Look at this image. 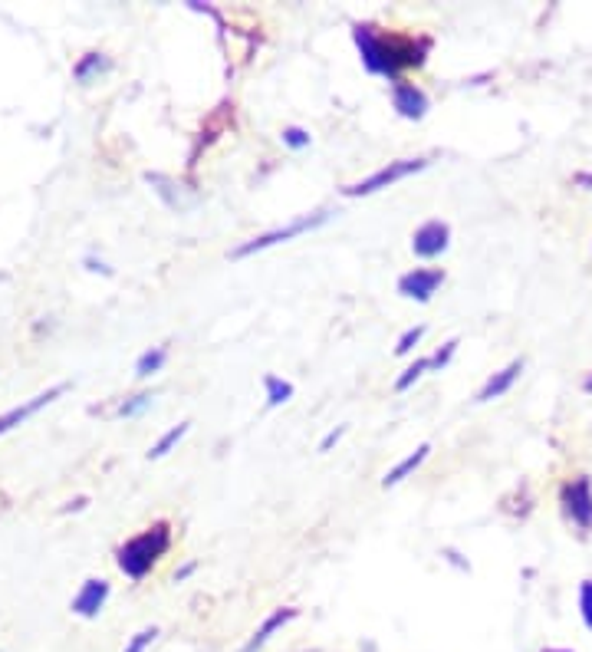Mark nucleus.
<instances>
[{
	"label": "nucleus",
	"mask_w": 592,
	"mask_h": 652,
	"mask_svg": "<svg viewBox=\"0 0 592 652\" xmlns=\"http://www.w3.org/2000/svg\"><path fill=\"white\" fill-rule=\"evenodd\" d=\"M352 40H356L362 63L375 76L385 80H402L405 70H421L431 53V37H412V33H395L379 30L372 24L352 27Z\"/></svg>",
	"instance_id": "f257e3e1"
},
{
	"label": "nucleus",
	"mask_w": 592,
	"mask_h": 652,
	"mask_svg": "<svg viewBox=\"0 0 592 652\" xmlns=\"http://www.w3.org/2000/svg\"><path fill=\"white\" fill-rule=\"evenodd\" d=\"M172 547V524L155 521L116 550V564L129 580H145Z\"/></svg>",
	"instance_id": "f03ea898"
},
{
	"label": "nucleus",
	"mask_w": 592,
	"mask_h": 652,
	"mask_svg": "<svg viewBox=\"0 0 592 652\" xmlns=\"http://www.w3.org/2000/svg\"><path fill=\"white\" fill-rule=\"evenodd\" d=\"M326 221H329V211H313V215H300V218H293L290 224H283V228L264 231V234H257V238L237 244L234 251H231V257H234V261H241V257H250V254H257V251H267V247H277V244H283V241L300 238V234H306V231L323 228Z\"/></svg>",
	"instance_id": "7ed1b4c3"
},
{
	"label": "nucleus",
	"mask_w": 592,
	"mask_h": 652,
	"mask_svg": "<svg viewBox=\"0 0 592 652\" xmlns=\"http://www.w3.org/2000/svg\"><path fill=\"white\" fill-rule=\"evenodd\" d=\"M428 168V159H395L389 165H382L379 172H372L366 178H359V182H352L343 188L346 198H366V195H375V191L382 188H392L395 182H402V178L415 175V172H425Z\"/></svg>",
	"instance_id": "20e7f679"
},
{
	"label": "nucleus",
	"mask_w": 592,
	"mask_h": 652,
	"mask_svg": "<svg viewBox=\"0 0 592 652\" xmlns=\"http://www.w3.org/2000/svg\"><path fill=\"white\" fill-rule=\"evenodd\" d=\"M563 514L573 521L579 531H592V478L576 475L560 488Z\"/></svg>",
	"instance_id": "39448f33"
},
{
	"label": "nucleus",
	"mask_w": 592,
	"mask_h": 652,
	"mask_svg": "<svg viewBox=\"0 0 592 652\" xmlns=\"http://www.w3.org/2000/svg\"><path fill=\"white\" fill-rule=\"evenodd\" d=\"M451 244V224L441 218H431L425 224H418L412 234V251L421 261H431V257H441Z\"/></svg>",
	"instance_id": "423d86ee"
},
{
	"label": "nucleus",
	"mask_w": 592,
	"mask_h": 652,
	"mask_svg": "<svg viewBox=\"0 0 592 652\" xmlns=\"http://www.w3.org/2000/svg\"><path fill=\"white\" fill-rule=\"evenodd\" d=\"M444 284V271L441 267H415L398 277V294L405 300H415V303H428L431 297L438 294V287Z\"/></svg>",
	"instance_id": "0eeeda50"
},
{
	"label": "nucleus",
	"mask_w": 592,
	"mask_h": 652,
	"mask_svg": "<svg viewBox=\"0 0 592 652\" xmlns=\"http://www.w3.org/2000/svg\"><path fill=\"white\" fill-rule=\"evenodd\" d=\"M392 106H395V112L402 119H425L428 116V109H431V99H428V93L421 89L418 83H412V80H395L392 83Z\"/></svg>",
	"instance_id": "6e6552de"
},
{
	"label": "nucleus",
	"mask_w": 592,
	"mask_h": 652,
	"mask_svg": "<svg viewBox=\"0 0 592 652\" xmlns=\"http://www.w3.org/2000/svg\"><path fill=\"white\" fill-rule=\"evenodd\" d=\"M106 603H109V580L89 577L83 587H79L76 597H73L70 610L76 616H83V620H93V616H99L102 610H106Z\"/></svg>",
	"instance_id": "1a4fd4ad"
},
{
	"label": "nucleus",
	"mask_w": 592,
	"mask_h": 652,
	"mask_svg": "<svg viewBox=\"0 0 592 652\" xmlns=\"http://www.w3.org/2000/svg\"><path fill=\"white\" fill-rule=\"evenodd\" d=\"M66 389H70V386H66V382H56V386H50L47 392H40V396L27 399L24 406H17V409L4 412V415H0V435H7L10 429H17V425H24L27 419H33V415H37L43 406H50L53 399H60Z\"/></svg>",
	"instance_id": "9d476101"
},
{
	"label": "nucleus",
	"mask_w": 592,
	"mask_h": 652,
	"mask_svg": "<svg viewBox=\"0 0 592 652\" xmlns=\"http://www.w3.org/2000/svg\"><path fill=\"white\" fill-rule=\"evenodd\" d=\"M520 373H523V359H514V363L504 366L500 373H494L491 379L484 382V389L477 392V402H494V399H500L504 392L514 389V382L520 379Z\"/></svg>",
	"instance_id": "9b49d317"
},
{
	"label": "nucleus",
	"mask_w": 592,
	"mask_h": 652,
	"mask_svg": "<svg viewBox=\"0 0 592 652\" xmlns=\"http://www.w3.org/2000/svg\"><path fill=\"white\" fill-rule=\"evenodd\" d=\"M293 616H296V610H293V606H280V610H277V613H270L267 620H264V626H260L257 633L247 639V643H244V649H241V652H257V649H264V646L270 643V636L277 633V629H283V626H287V623L293 620Z\"/></svg>",
	"instance_id": "f8f14e48"
},
{
	"label": "nucleus",
	"mask_w": 592,
	"mask_h": 652,
	"mask_svg": "<svg viewBox=\"0 0 592 652\" xmlns=\"http://www.w3.org/2000/svg\"><path fill=\"white\" fill-rule=\"evenodd\" d=\"M428 455H431V445H418L412 455H405L402 462H398L392 471H385V478H382V488H395V485H402V481L408 475H415V471L428 462Z\"/></svg>",
	"instance_id": "ddd939ff"
},
{
	"label": "nucleus",
	"mask_w": 592,
	"mask_h": 652,
	"mask_svg": "<svg viewBox=\"0 0 592 652\" xmlns=\"http://www.w3.org/2000/svg\"><path fill=\"white\" fill-rule=\"evenodd\" d=\"M112 70V60L106 53H99V50H89V53H83L76 60V66H73V76H76V83H93V80H99L102 73H109Z\"/></svg>",
	"instance_id": "4468645a"
},
{
	"label": "nucleus",
	"mask_w": 592,
	"mask_h": 652,
	"mask_svg": "<svg viewBox=\"0 0 592 652\" xmlns=\"http://www.w3.org/2000/svg\"><path fill=\"white\" fill-rule=\"evenodd\" d=\"M165 363H168V346H152V350H145V353L139 356V363H135V376L148 379V376L162 373Z\"/></svg>",
	"instance_id": "2eb2a0df"
},
{
	"label": "nucleus",
	"mask_w": 592,
	"mask_h": 652,
	"mask_svg": "<svg viewBox=\"0 0 592 652\" xmlns=\"http://www.w3.org/2000/svg\"><path fill=\"white\" fill-rule=\"evenodd\" d=\"M264 389H267V409H277V406H283V402L293 399V382L280 379V376H267Z\"/></svg>",
	"instance_id": "dca6fc26"
},
{
	"label": "nucleus",
	"mask_w": 592,
	"mask_h": 652,
	"mask_svg": "<svg viewBox=\"0 0 592 652\" xmlns=\"http://www.w3.org/2000/svg\"><path fill=\"white\" fill-rule=\"evenodd\" d=\"M188 429H191V422H181V425H175V429H168L152 448H148V458H165V455L172 452V448L181 442V438L188 435Z\"/></svg>",
	"instance_id": "f3484780"
},
{
	"label": "nucleus",
	"mask_w": 592,
	"mask_h": 652,
	"mask_svg": "<svg viewBox=\"0 0 592 652\" xmlns=\"http://www.w3.org/2000/svg\"><path fill=\"white\" fill-rule=\"evenodd\" d=\"M428 369H431V356H418V359H415V363H412V366H408V369H405V373H402V376H398V379H395V392H405V389H412V386H415V382H418L421 376H425V373H428Z\"/></svg>",
	"instance_id": "a211bd4d"
},
{
	"label": "nucleus",
	"mask_w": 592,
	"mask_h": 652,
	"mask_svg": "<svg viewBox=\"0 0 592 652\" xmlns=\"http://www.w3.org/2000/svg\"><path fill=\"white\" fill-rule=\"evenodd\" d=\"M425 333H428V326H412V330H405L402 336H398L395 353H398V356H408L421 340H425Z\"/></svg>",
	"instance_id": "6ab92c4d"
},
{
	"label": "nucleus",
	"mask_w": 592,
	"mask_h": 652,
	"mask_svg": "<svg viewBox=\"0 0 592 652\" xmlns=\"http://www.w3.org/2000/svg\"><path fill=\"white\" fill-rule=\"evenodd\" d=\"M283 145H287V149H293V152H303V149H310V142H313V136L306 129H300V126H287L283 129Z\"/></svg>",
	"instance_id": "aec40b11"
},
{
	"label": "nucleus",
	"mask_w": 592,
	"mask_h": 652,
	"mask_svg": "<svg viewBox=\"0 0 592 652\" xmlns=\"http://www.w3.org/2000/svg\"><path fill=\"white\" fill-rule=\"evenodd\" d=\"M155 402V396L152 392H139V396H132V399H125L122 406H119V415L122 419H132V415H139V412H145L148 406Z\"/></svg>",
	"instance_id": "412c9836"
},
{
	"label": "nucleus",
	"mask_w": 592,
	"mask_h": 652,
	"mask_svg": "<svg viewBox=\"0 0 592 652\" xmlns=\"http://www.w3.org/2000/svg\"><path fill=\"white\" fill-rule=\"evenodd\" d=\"M579 616H583L586 629H592V580L579 583Z\"/></svg>",
	"instance_id": "4be33fe9"
},
{
	"label": "nucleus",
	"mask_w": 592,
	"mask_h": 652,
	"mask_svg": "<svg viewBox=\"0 0 592 652\" xmlns=\"http://www.w3.org/2000/svg\"><path fill=\"white\" fill-rule=\"evenodd\" d=\"M155 639H158V629H155V626H148V629H142V633H135V636H132V643L125 646V652H145L148 646L155 643Z\"/></svg>",
	"instance_id": "5701e85b"
},
{
	"label": "nucleus",
	"mask_w": 592,
	"mask_h": 652,
	"mask_svg": "<svg viewBox=\"0 0 592 652\" xmlns=\"http://www.w3.org/2000/svg\"><path fill=\"white\" fill-rule=\"evenodd\" d=\"M458 346H461V340H448V343H444L441 350H438L435 356H431V369H444V366H448V363H451V356L458 353Z\"/></svg>",
	"instance_id": "b1692460"
},
{
	"label": "nucleus",
	"mask_w": 592,
	"mask_h": 652,
	"mask_svg": "<svg viewBox=\"0 0 592 652\" xmlns=\"http://www.w3.org/2000/svg\"><path fill=\"white\" fill-rule=\"evenodd\" d=\"M343 435H346V425H339V429H333V432H329L323 442H320V452H329V448H333Z\"/></svg>",
	"instance_id": "393cba45"
},
{
	"label": "nucleus",
	"mask_w": 592,
	"mask_h": 652,
	"mask_svg": "<svg viewBox=\"0 0 592 652\" xmlns=\"http://www.w3.org/2000/svg\"><path fill=\"white\" fill-rule=\"evenodd\" d=\"M86 267H89V271H99V274H106V277L112 274L106 264H102V261H96V257H86Z\"/></svg>",
	"instance_id": "a878e982"
},
{
	"label": "nucleus",
	"mask_w": 592,
	"mask_h": 652,
	"mask_svg": "<svg viewBox=\"0 0 592 652\" xmlns=\"http://www.w3.org/2000/svg\"><path fill=\"white\" fill-rule=\"evenodd\" d=\"M195 567H198V564H185V567H181V570L175 573V583H181L185 577H191V573H195Z\"/></svg>",
	"instance_id": "bb28decb"
},
{
	"label": "nucleus",
	"mask_w": 592,
	"mask_h": 652,
	"mask_svg": "<svg viewBox=\"0 0 592 652\" xmlns=\"http://www.w3.org/2000/svg\"><path fill=\"white\" fill-rule=\"evenodd\" d=\"M86 504H89V498H76V501H70V504H66L63 511H83Z\"/></svg>",
	"instance_id": "cd10ccee"
},
{
	"label": "nucleus",
	"mask_w": 592,
	"mask_h": 652,
	"mask_svg": "<svg viewBox=\"0 0 592 652\" xmlns=\"http://www.w3.org/2000/svg\"><path fill=\"white\" fill-rule=\"evenodd\" d=\"M576 182L579 185H592V175H576Z\"/></svg>",
	"instance_id": "c85d7f7f"
},
{
	"label": "nucleus",
	"mask_w": 592,
	"mask_h": 652,
	"mask_svg": "<svg viewBox=\"0 0 592 652\" xmlns=\"http://www.w3.org/2000/svg\"><path fill=\"white\" fill-rule=\"evenodd\" d=\"M543 652H573V649H560V646H553V649H543Z\"/></svg>",
	"instance_id": "c756f323"
},
{
	"label": "nucleus",
	"mask_w": 592,
	"mask_h": 652,
	"mask_svg": "<svg viewBox=\"0 0 592 652\" xmlns=\"http://www.w3.org/2000/svg\"><path fill=\"white\" fill-rule=\"evenodd\" d=\"M583 389H586V392H592V376H589V379L583 382Z\"/></svg>",
	"instance_id": "7c9ffc66"
}]
</instances>
